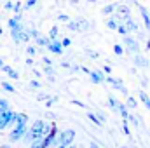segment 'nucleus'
Segmentation results:
<instances>
[{
	"label": "nucleus",
	"instance_id": "4468645a",
	"mask_svg": "<svg viewBox=\"0 0 150 148\" xmlns=\"http://www.w3.org/2000/svg\"><path fill=\"white\" fill-rule=\"evenodd\" d=\"M134 65L138 66V68H147L150 65V59H147L145 56H142V54H134Z\"/></svg>",
	"mask_w": 150,
	"mask_h": 148
},
{
	"label": "nucleus",
	"instance_id": "6ab92c4d",
	"mask_svg": "<svg viewBox=\"0 0 150 148\" xmlns=\"http://www.w3.org/2000/svg\"><path fill=\"white\" fill-rule=\"evenodd\" d=\"M86 115H87V118H89L91 122H94V125H98V127H100V125H103V122L100 120V117H98L96 113H93V111H87Z\"/></svg>",
	"mask_w": 150,
	"mask_h": 148
},
{
	"label": "nucleus",
	"instance_id": "393cba45",
	"mask_svg": "<svg viewBox=\"0 0 150 148\" xmlns=\"http://www.w3.org/2000/svg\"><path fill=\"white\" fill-rule=\"evenodd\" d=\"M117 33H120L122 37H127V35H129V30L126 28V25H119V28H117Z\"/></svg>",
	"mask_w": 150,
	"mask_h": 148
},
{
	"label": "nucleus",
	"instance_id": "c9c22d12",
	"mask_svg": "<svg viewBox=\"0 0 150 148\" xmlns=\"http://www.w3.org/2000/svg\"><path fill=\"white\" fill-rule=\"evenodd\" d=\"M30 89H40V82L38 80H32L30 82Z\"/></svg>",
	"mask_w": 150,
	"mask_h": 148
},
{
	"label": "nucleus",
	"instance_id": "a18cd8bd",
	"mask_svg": "<svg viewBox=\"0 0 150 148\" xmlns=\"http://www.w3.org/2000/svg\"><path fill=\"white\" fill-rule=\"evenodd\" d=\"M61 66H63V68H72V66H70L67 61H61Z\"/></svg>",
	"mask_w": 150,
	"mask_h": 148
},
{
	"label": "nucleus",
	"instance_id": "603ef678",
	"mask_svg": "<svg viewBox=\"0 0 150 148\" xmlns=\"http://www.w3.org/2000/svg\"><path fill=\"white\" fill-rule=\"evenodd\" d=\"M0 148H11V147H9V145H2Z\"/></svg>",
	"mask_w": 150,
	"mask_h": 148
},
{
	"label": "nucleus",
	"instance_id": "f3484780",
	"mask_svg": "<svg viewBox=\"0 0 150 148\" xmlns=\"http://www.w3.org/2000/svg\"><path fill=\"white\" fill-rule=\"evenodd\" d=\"M115 11H117V4H108V5L103 7L101 14H103V16H110V14H113Z\"/></svg>",
	"mask_w": 150,
	"mask_h": 148
},
{
	"label": "nucleus",
	"instance_id": "9d476101",
	"mask_svg": "<svg viewBox=\"0 0 150 148\" xmlns=\"http://www.w3.org/2000/svg\"><path fill=\"white\" fill-rule=\"evenodd\" d=\"M89 78H91L93 84H105L107 82V75L103 73L101 70H93L89 73Z\"/></svg>",
	"mask_w": 150,
	"mask_h": 148
},
{
	"label": "nucleus",
	"instance_id": "79ce46f5",
	"mask_svg": "<svg viewBox=\"0 0 150 148\" xmlns=\"http://www.w3.org/2000/svg\"><path fill=\"white\" fill-rule=\"evenodd\" d=\"M30 148H42V140H40V141H35V143H32Z\"/></svg>",
	"mask_w": 150,
	"mask_h": 148
},
{
	"label": "nucleus",
	"instance_id": "864d4df0",
	"mask_svg": "<svg viewBox=\"0 0 150 148\" xmlns=\"http://www.w3.org/2000/svg\"><path fill=\"white\" fill-rule=\"evenodd\" d=\"M56 148H68V147H65V145H59V147H56Z\"/></svg>",
	"mask_w": 150,
	"mask_h": 148
},
{
	"label": "nucleus",
	"instance_id": "13d9d810",
	"mask_svg": "<svg viewBox=\"0 0 150 148\" xmlns=\"http://www.w3.org/2000/svg\"><path fill=\"white\" fill-rule=\"evenodd\" d=\"M122 148H127V147H122Z\"/></svg>",
	"mask_w": 150,
	"mask_h": 148
},
{
	"label": "nucleus",
	"instance_id": "49530a36",
	"mask_svg": "<svg viewBox=\"0 0 150 148\" xmlns=\"http://www.w3.org/2000/svg\"><path fill=\"white\" fill-rule=\"evenodd\" d=\"M98 117H100V120H101V122H105V117H103V113H101V111H98Z\"/></svg>",
	"mask_w": 150,
	"mask_h": 148
},
{
	"label": "nucleus",
	"instance_id": "cd10ccee",
	"mask_svg": "<svg viewBox=\"0 0 150 148\" xmlns=\"http://www.w3.org/2000/svg\"><path fill=\"white\" fill-rule=\"evenodd\" d=\"M44 73L49 75L51 80H54V68H52V66H45V68H44Z\"/></svg>",
	"mask_w": 150,
	"mask_h": 148
},
{
	"label": "nucleus",
	"instance_id": "4c0bfd02",
	"mask_svg": "<svg viewBox=\"0 0 150 148\" xmlns=\"http://www.w3.org/2000/svg\"><path fill=\"white\" fill-rule=\"evenodd\" d=\"M58 21H65V23H70V18L67 14H59L58 16Z\"/></svg>",
	"mask_w": 150,
	"mask_h": 148
},
{
	"label": "nucleus",
	"instance_id": "0eeeda50",
	"mask_svg": "<svg viewBox=\"0 0 150 148\" xmlns=\"http://www.w3.org/2000/svg\"><path fill=\"white\" fill-rule=\"evenodd\" d=\"M122 42H124V47H126L129 52H133V54H140V42H138L134 37L127 35V37L122 38Z\"/></svg>",
	"mask_w": 150,
	"mask_h": 148
},
{
	"label": "nucleus",
	"instance_id": "e433bc0d",
	"mask_svg": "<svg viewBox=\"0 0 150 148\" xmlns=\"http://www.w3.org/2000/svg\"><path fill=\"white\" fill-rule=\"evenodd\" d=\"M14 5H16V4H12V2H11V0H7V2H5V5H4V7H5V9H7V11H14Z\"/></svg>",
	"mask_w": 150,
	"mask_h": 148
},
{
	"label": "nucleus",
	"instance_id": "7c9ffc66",
	"mask_svg": "<svg viewBox=\"0 0 150 148\" xmlns=\"http://www.w3.org/2000/svg\"><path fill=\"white\" fill-rule=\"evenodd\" d=\"M113 52H115L117 56H122V54H124V47L119 45V44H115V45H113Z\"/></svg>",
	"mask_w": 150,
	"mask_h": 148
},
{
	"label": "nucleus",
	"instance_id": "4d7b16f0",
	"mask_svg": "<svg viewBox=\"0 0 150 148\" xmlns=\"http://www.w3.org/2000/svg\"><path fill=\"white\" fill-rule=\"evenodd\" d=\"M0 35H2V28H0Z\"/></svg>",
	"mask_w": 150,
	"mask_h": 148
},
{
	"label": "nucleus",
	"instance_id": "2eb2a0df",
	"mask_svg": "<svg viewBox=\"0 0 150 148\" xmlns=\"http://www.w3.org/2000/svg\"><path fill=\"white\" fill-rule=\"evenodd\" d=\"M138 98H140L142 105H143V106H147V110L150 111V98H149V94H147L145 91H140V92H138Z\"/></svg>",
	"mask_w": 150,
	"mask_h": 148
},
{
	"label": "nucleus",
	"instance_id": "37998d69",
	"mask_svg": "<svg viewBox=\"0 0 150 148\" xmlns=\"http://www.w3.org/2000/svg\"><path fill=\"white\" fill-rule=\"evenodd\" d=\"M42 61H44V65H45V66H51V63H52L49 58H42Z\"/></svg>",
	"mask_w": 150,
	"mask_h": 148
},
{
	"label": "nucleus",
	"instance_id": "1a4fd4ad",
	"mask_svg": "<svg viewBox=\"0 0 150 148\" xmlns=\"http://www.w3.org/2000/svg\"><path fill=\"white\" fill-rule=\"evenodd\" d=\"M107 82H110V84H112V87H115L119 92H122V94H126V96H127V87H126V85H122V80H120V78H115V77H112V75H108V77H107Z\"/></svg>",
	"mask_w": 150,
	"mask_h": 148
},
{
	"label": "nucleus",
	"instance_id": "f8f14e48",
	"mask_svg": "<svg viewBox=\"0 0 150 148\" xmlns=\"http://www.w3.org/2000/svg\"><path fill=\"white\" fill-rule=\"evenodd\" d=\"M63 45H61V42L59 40H52L49 45H47V51L49 52H52V54H63Z\"/></svg>",
	"mask_w": 150,
	"mask_h": 148
},
{
	"label": "nucleus",
	"instance_id": "20e7f679",
	"mask_svg": "<svg viewBox=\"0 0 150 148\" xmlns=\"http://www.w3.org/2000/svg\"><path fill=\"white\" fill-rule=\"evenodd\" d=\"M113 19H115L119 25H124L126 21L131 19V9H129L127 5H124V4L117 5V11L113 12Z\"/></svg>",
	"mask_w": 150,
	"mask_h": 148
},
{
	"label": "nucleus",
	"instance_id": "f704fd0d",
	"mask_svg": "<svg viewBox=\"0 0 150 148\" xmlns=\"http://www.w3.org/2000/svg\"><path fill=\"white\" fill-rule=\"evenodd\" d=\"M35 4H37V0H26V4H25V9L28 11V9H32Z\"/></svg>",
	"mask_w": 150,
	"mask_h": 148
},
{
	"label": "nucleus",
	"instance_id": "dca6fc26",
	"mask_svg": "<svg viewBox=\"0 0 150 148\" xmlns=\"http://www.w3.org/2000/svg\"><path fill=\"white\" fill-rule=\"evenodd\" d=\"M124 25H126V28L129 30V33H134V32H138V30H140V26H138V23H136V21H134L133 18H131L129 21H126Z\"/></svg>",
	"mask_w": 150,
	"mask_h": 148
},
{
	"label": "nucleus",
	"instance_id": "423d86ee",
	"mask_svg": "<svg viewBox=\"0 0 150 148\" xmlns=\"http://www.w3.org/2000/svg\"><path fill=\"white\" fill-rule=\"evenodd\" d=\"M68 30H72V32H87L89 30V21L84 19V18H77L75 21L68 23Z\"/></svg>",
	"mask_w": 150,
	"mask_h": 148
},
{
	"label": "nucleus",
	"instance_id": "6e6552de",
	"mask_svg": "<svg viewBox=\"0 0 150 148\" xmlns=\"http://www.w3.org/2000/svg\"><path fill=\"white\" fill-rule=\"evenodd\" d=\"M11 37L16 44H21V42H28L32 35H30L28 30H21V32H11Z\"/></svg>",
	"mask_w": 150,
	"mask_h": 148
},
{
	"label": "nucleus",
	"instance_id": "4be33fe9",
	"mask_svg": "<svg viewBox=\"0 0 150 148\" xmlns=\"http://www.w3.org/2000/svg\"><path fill=\"white\" fill-rule=\"evenodd\" d=\"M126 105H127V108H133V110H134V108L138 106V101H136L133 96H127V99H126Z\"/></svg>",
	"mask_w": 150,
	"mask_h": 148
},
{
	"label": "nucleus",
	"instance_id": "72a5a7b5",
	"mask_svg": "<svg viewBox=\"0 0 150 148\" xmlns=\"http://www.w3.org/2000/svg\"><path fill=\"white\" fill-rule=\"evenodd\" d=\"M21 9H23V5H21V2H16V5H14V12H16V16H19V12H21Z\"/></svg>",
	"mask_w": 150,
	"mask_h": 148
},
{
	"label": "nucleus",
	"instance_id": "6e6d98bb",
	"mask_svg": "<svg viewBox=\"0 0 150 148\" xmlns=\"http://www.w3.org/2000/svg\"><path fill=\"white\" fill-rule=\"evenodd\" d=\"M87 2H96V0H87Z\"/></svg>",
	"mask_w": 150,
	"mask_h": 148
},
{
	"label": "nucleus",
	"instance_id": "aec40b11",
	"mask_svg": "<svg viewBox=\"0 0 150 148\" xmlns=\"http://www.w3.org/2000/svg\"><path fill=\"white\" fill-rule=\"evenodd\" d=\"M51 42H52V40H51L49 37H42V35H40V37L37 38V40H35V44H37L38 47H47V45H49Z\"/></svg>",
	"mask_w": 150,
	"mask_h": 148
},
{
	"label": "nucleus",
	"instance_id": "bb28decb",
	"mask_svg": "<svg viewBox=\"0 0 150 148\" xmlns=\"http://www.w3.org/2000/svg\"><path fill=\"white\" fill-rule=\"evenodd\" d=\"M58 33H59L58 26H52V28L49 30V38H51V40H56V37H58Z\"/></svg>",
	"mask_w": 150,
	"mask_h": 148
},
{
	"label": "nucleus",
	"instance_id": "c756f323",
	"mask_svg": "<svg viewBox=\"0 0 150 148\" xmlns=\"http://www.w3.org/2000/svg\"><path fill=\"white\" fill-rule=\"evenodd\" d=\"M58 101H59V98H58V96H51V98L45 101V106H52V105H56Z\"/></svg>",
	"mask_w": 150,
	"mask_h": 148
},
{
	"label": "nucleus",
	"instance_id": "3c124183",
	"mask_svg": "<svg viewBox=\"0 0 150 148\" xmlns=\"http://www.w3.org/2000/svg\"><path fill=\"white\" fill-rule=\"evenodd\" d=\"M147 49H150V38L147 40Z\"/></svg>",
	"mask_w": 150,
	"mask_h": 148
},
{
	"label": "nucleus",
	"instance_id": "a211bd4d",
	"mask_svg": "<svg viewBox=\"0 0 150 148\" xmlns=\"http://www.w3.org/2000/svg\"><path fill=\"white\" fill-rule=\"evenodd\" d=\"M2 70H4V72H5V73L9 75V77H11V78H14V80H16V78H19V73H18V72H16V70H14V68H12V66H9V65H5V66H4V68H2Z\"/></svg>",
	"mask_w": 150,
	"mask_h": 148
},
{
	"label": "nucleus",
	"instance_id": "473e14b6",
	"mask_svg": "<svg viewBox=\"0 0 150 148\" xmlns=\"http://www.w3.org/2000/svg\"><path fill=\"white\" fill-rule=\"evenodd\" d=\"M2 89H5L7 92H14V91H16V89H14L9 82H2Z\"/></svg>",
	"mask_w": 150,
	"mask_h": 148
},
{
	"label": "nucleus",
	"instance_id": "de8ad7c7",
	"mask_svg": "<svg viewBox=\"0 0 150 148\" xmlns=\"http://www.w3.org/2000/svg\"><path fill=\"white\" fill-rule=\"evenodd\" d=\"M89 148H100V147H98V145H96L94 141H91V143H89Z\"/></svg>",
	"mask_w": 150,
	"mask_h": 148
},
{
	"label": "nucleus",
	"instance_id": "412c9836",
	"mask_svg": "<svg viewBox=\"0 0 150 148\" xmlns=\"http://www.w3.org/2000/svg\"><path fill=\"white\" fill-rule=\"evenodd\" d=\"M108 105H110V108L117 113V110H119V99H115L113 96H108Z\"/></svg>",
	"mask_w": 150,
	"mask_h": 148
},
{
	"label": "nucleus",
	"instance_id": "a878e982",
	"mask_svg": "<svg viewBox=\"0 0 150 148\" xmlns=\"http://www.w3.org/2000/svg\"><path fill=\"white\" fill-rule=\"evenodd\" d=\"M122 131L126 136H131V129H129V120H122Z\"/></svg>",
	"mask_w": 150,
	"mask_h": 148
},
{
	"label": "nucleus",
	"instance_id": "a19ab883",
	"mask_svg": "<svg viewBox=\"0 0 150 148\" xmlns=\"http://www.w3.org/2000/svg\"><path fill=\"white\" fill-rule=\"evenodd\" d=\"M28 32H30V35H32V38H35V40H37L38 37H40V33H38L37 30H28Z\"/></svg>",
	"mask_w": 150,
	"mask_h": 148
},
{
	"label": "nucleus",
	"instance_id": "7ed1b4c3",
	"mask_svg": "<svg viewBox=\"0 0 150 148\" xmlns=\"http://www.w3.org/2000/svg\"><path fill=\"white\" fill-rule=\"evenodd\" d=\"M74 141H75V131L74 129H65L58 134V140H56L54 147H59V145L70 147V145H74Z\"/></svg>",
	"mask_w": 150,
	"mask_h": 148
},
{
	"label": "nucleus",
	"instance_id": "2f4dec72",
	"mask_svg": "<svg viewBox=\"0 0 150 148\" xmlns=\"http://www.w3.org/2000/svg\"><path fill=\"white\" fill-rule=\"evenodd\" d=\"M86 52H87V56H89L91 59H98V58H100V54H98L96 51H93V49H87Z\"/></svg>",
	"mask_w": 150,
	"mask_h": 148
},
{
	"label": "nucleus",
	"instance_id": "09e8293b",
	"mask_svg": "<svg viewBox=\"0 0 150 148\" xmlns=\"http://www.w3.org/2000/svg\"><path fill=\"white\" fill-rule=\"evenodd\" d=\"M68 2H70L72 5H77V4H79V0H68Z\"/></svg>",
	"mask_w": 150,
	"mask_h": 148
},
{
	"label": "nucleus",
	"instance_id": "5701e85b",
	"mask_svg": "<svg viewBox=\"0 0 150 148\" xmlns=\"http://www.w3.org/2000/svg\"><path fill=\"white\" fill-rule=\"evenodd\" d=\"M7 110H11L9 101H7V99H4V98H0V111H7Z\"/></svg>",
	"mask_w": 150,
	"mask_h": 148
},
{
	"label": "nucleus",
	"instance_id": "58836bf2",
	"mask_svg": "<svg viewBox=\"0 0 150 148\" xmlns=\"http://www.w3.org/2000/svg\"><path fill=\"white\" fill-rule=\"evenodd\" d=\"M61 45H63V47H70V45H72V40H70V38H63V40H61Z\"/></svg>",
	"mask_w": 150,
	"mask_h": 148
},
{
	"label": "nucleus",
	"instance_id": "9b49d317",
	"mask_svg": "<svg viewBox=\"0 0 150 148\" xmlns=\"http://www.w3.org/2000/svg\"><path fill=\"white\" fill-rule=\"evenodd\" d=\"M7 25H9L11 32H21V30H25L23 25H21V16H14V18H11Z\"/></svg>",
	"mask_w": 150,
	"mask_h": 148
},
{
	"label": "nucleus",
	"instance_id": "f257e3e1",
	"mask_svg": "<svg viewBox=\"0 0 150 148\" xmlns=\"http://www.w3.org/2000/svg\"><path fill=\"white\" fill-rule=\"evenodd\" d=\"M52 125L54 124H49V122H45V120H35L33 122V125L30 127V131L25 134V141L26 143H35V141H40V140H44L51 131H52Z\"/></svg>",
	"mask_w": 150,
	"mask_h": 148
},
{
	"label": "nucleus",
	"instance_id": "f03ea898",
	"mask_svg": "<svg viewBox=\"0 0 150 148\" xmlns=\"http://www.w3.org/2000/svg\"><path fill=\"white\" fill-rule=\"evenodd\" d=\"M26 122H28V117H26L25 113H18V117H16V125H14V129H12L11 134H9L11 143H18L19 140L25 138V134L28 132V131H26Z\"/></svg>",
	"mask_w": 150,
	"mask_h": 148
},
{
	"label": "nucleus",
	"instance_id": "ea45409f",
	"mask_svg": "<svg viewBox=\"0 0 150 148\" xmlns=\"http://www.w3.org/2000/svg\"><path fill=\"white\" fill-rule=\"evenodd\" d=\"M129 122H131V124H134V125H140V122H138V118H136V117H134L133 113H131V117H129Z\"/></svg>",
	"mask_w": 150,
	"mask_h": 148
},
{
	"label": "nucleus",
	"instance_id": "5fc2aeb1",
	"mask_svg": "<svg viewBox=\"0 0 150 148\" xmlns=\"http://www.w3.org/2000/svg\"><path fill=\"white\" fill-rule=\"evenodd\" d=\"M68 148H77V147H74V145H70V147H68Z\"/></svg>",
	"mask_w": 150,
	"mask_h": 148
},
{
	"label": "nucleus",
	"instance_id": "ddd939ff",
	"mask_svg": "<svg viewBox=\"0 0 150 148\" xmlns=\"http://www.w3.org/2000/svg\"><path fill=\"white\" fill-rule=\"evenodd\" d=\"M136 5H138V9H140V14H142L143 21H145V30H149V32H150V14H149V9H145L142 4H136Z\"/></svg>",
	"mask_w": 150,
	"mask_h": 148
},
{
	"label": "nucleus",
	"instance_id": "8fccbe9b",
	"mask_svg": "<svg viewBox=\"0 0 150 148\" xmlns=\"http://www.w3.org/2000/svg\"><path fill=\"white\" fill-rule=\"evenodd\" d=\"M4 66H5V63H4V61H2V59H0V70H2V68H4Z\"/></svg>",
	"mask_w": 150,
	"mask_h": 148
},
{
	"label": "nucleus",
	"instance_id": "c85d7f7f",
	"mask_svg": "<svg viewBox=\"0 0 150 148\" xmlns=\"http://www.w3.org/2000/svg\"><path fill=\"white\" fill-rule=\"evenodd\" d=\"M26 54H28L30 58H32V56H37V47H35V45H28V47H26Z\"/></svg>",
	"mask_w": 150,
	"mask_h": 148
},
{
	"label": "nucleus",
	"instance_id": "39448f33",
	"mask_svg": "<svg viewBox=\"0 0 150 148\" xmlns=\"http://www.w3.org/2000/svg\"><path fill=\"white\" fill-rule=\"evenodd\" d=\"M16 117L18 113H14L12 110L0 111V131L7 129L9 125H16Z\"/></svg>",
	"mask_w": 150,
	"mask_h": 148
},
{
	"label": "nucleus",
	"instance_id": "c03bdc74",
	"mask_svg": "<svg viewBox=\"0 0 150 148\" xmlns=\"http://www.w3.org/2000/svg\"><path fill=\"white\" fill-rule=\"evenodd\" d=\"M103 72H105L107 75H110L112 73V68H110V66H103Z\"/></svg>",
	"mask_w": 150,
	"mask_h": 148
},
{
	"label": "nucleus",
	"instance_id": "b1692460",
	"mask_svg": "<svg viewBox=\"0 0 150 148\" xmlns=\"http://www.w3.org/2000/svg\"><path fill=\"white\" fill-rule=\"evenodd\" d=\"M107 26H108L110 30H113V32H117V28H119V23H117L113 18H110V19L107 21Z\"/></svg>",
	"mask_w": 150,
	"mask_h": 148
}]
</instances>
